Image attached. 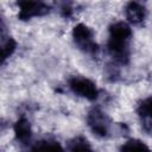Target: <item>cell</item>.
I'll return each instance as SVG.
<instances>
[{
	"label": "cell",
	"instance_id": "3957f363",
	"mask_svg": "<svg viewBox=\"0 0 152 152\" xmlns=\"http://www.w3.org/2000/svg\"><path fill=\"white\" fill-rule=\"evenodd\" d=\"M87 124L90 131L99 138H107L112 134V120L99 107H93L87 114Z\"/></svg>",
	"mask_w": 152,
	"mask_h": 152
},
{
	"label": "cell",
	"instance_id": "6da1fadb",
	"mask_svg": "<svg viewBox=\"0 0 152 152\" xmlns=\"http://www.w3.org/2000/svg\"><path fill=\"white\" fill-rule=\"evenodd\" d=\"M131 26L125 21H116L109 26L107 51L116 64L125 65L129 62L131 56Z\"/></svg>",
	"mask_w": 152,
	"mask_h": 152
},
{
	"label": "cell",
	"instance_id": "52a82bcc",
	"mask_svg": "<svg viewBox=\"0 0 152 152\" xmlns=\"http://www.w3.org/2000/svg\"><path fill=\"white\" fill-rule=\"evenodd\" d=\"M125 14L129 24L139 25L146 18V7L140 2L131 1L125 7Z\"/></svg>",
	"mask_w": 152,
	"mask_h": 152
},
{
	"label": "cell",
	"instance_id": "5b68a950",
	"mask_svg": "<svg viewBox=\"0 0 152 152\" xmlns=\"http://www.w3.org/2000/svg\"><path fill=\"white\" fill-rule=\"evenodd\" d=\"M18 18L23 21L30 20L36 17H43L51 10L50 5L43 1H18Z\"/></svg>",
	"mask_w": 152,
	"mask_h": 152
},
{
	"label": "cell",
	"instance_id": "ba28073f",
	"mask_svg": "<svg viewBox=\"0 0 152 152\" xmlns=\"http://www.w3.org/2000/svg\"><path fill=\"white\" fill-rule=\"evenodd\" d=\"M137 113L141 120L144 129L152 132V95L144 99L137 108Z\"/></svg>",
	"mask_w": 152,
	"mask_h": 152
},
{
	"label": "cell",
	"instance_id": "7c38bea8",
	"mask_svg": "<svg viewBox=\"0 0 152 152\" xmlns=\"http://www.w3.org/2000/svg\"><path fill=\"white\" fill-rule=\"evenodd\" d=\"M119 152H152L150 147L139 139H129L124 142Z\"/></svg>",
	"mask_w": 152,
	"mask_h": 152
},
{
	"label": "cell",
	"instance_id": "8992f818",
	"mask_svg": "<svg viewBox=\"0 0 152 152\" xmlns=\"http://www.w3.org/2000/svg\"><path fill=\"white\" fill-rule=\"evenodd\" d=\"M13 131H14L15 139L20 145L25 146V145L30 144L31 138H32V128H31V124L26 116L18 118V120L15 121V124L13 126Z\"/></svg>",
	"mask_w": 152,
	"mask_h": 152
},
{
	"label": "cell",
	"instance_id": "30bf717a",
	"mask_svg": "<svg viewBox=\"0 0 152 152\" xmlns=\"http://www.w3.org/2000/svg\"><path fill=\"white\" fill-rule=\"evenodd\" d=\"M30 152H63V147L57 140L44 139L33 144Z\"/></svg>",
	"mask_w": 152,
	"mask_h": 152
},
{
	"label": "cell",
	"instance_id": "277c9868",
	"mask_svg": "<svg viewBox=\"0 0 152 152\" xmlns=\"http://www.w3.org/2000/svg\"><path fill=\"white\" fill-rule=\"evenodd\" d=\"M68 87L75 95L89 101H94L99 97V89L96 84L87 77L71 76L68 80Z\"/></svg>",
	"mask_w": 152,
	"mask_h": 152
},
{
	"label": "cell",
	"instance_id": "7a4b0ae2",
	"mask_svg": "<svg viewBox=\"0 0 152 152\" xmlns=\"http://www.w3.org/2000/svg\"><path fill=\"white\" fill-rule=\"evenodd\" d=\"M72 40L77 46V49L81 50L83 53L93 58L97 57L100 48L95 42V36L93 30L86 24L80 23L72 28Z\"/></svg>",
	"mask_w": 152,
	"mask_h": 152
},
{
	"label": "cell",
	"instance_id": "4fadbf2b",
	"mask_svg": "<svg viewBox=\"0 0 152 152\" xmlns=\"http://www.w3.org/2000/svg\"><path fill=\"white\" fill-rule=\"evenodd\" d=\"M74 13V8H72V4L71 2H64L61 7V14L65 18L71 17Z\"/></svg>",
	"mask_w": 152,
	"mask_h": 152
},
{
	"label": "cell",
	"instance_id": "9c48e42d",
	"mask_svg": "<svg viewBox=\"0 0 152 152\" xmlns=\"http://www.w3.org/2000/svg\"><path fill=\"white\" fill-rule=\"evenodd\" d=\"M1 63L4 64L15 51L17 49V42L11 37V36H6L5 34V24L4 20L1 23Z\"/></svg>",
	"mask_w": 152,
	"mask_h": 152
},
{
	"label": "cell",
	"instance_id": "8fae6325",
	"mask_svg": "<svg viewBox=\"0 0 152 152\" xmlns=\"http://www.w3.org/2000/svg\"><path fill=\"white\" fill-rule=\"evenodd\" d=\"M66 152H93L91 145L84 137H75L66 145Z\"/></svg>",
	"mask_w": 152,
	"mask_h": 152
}]
</instances>
